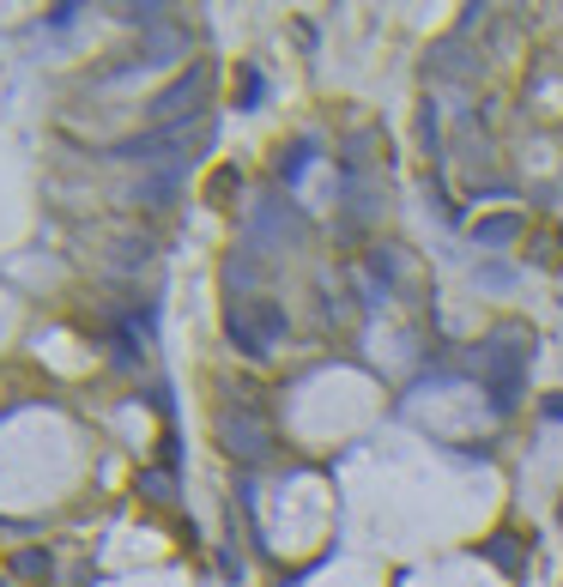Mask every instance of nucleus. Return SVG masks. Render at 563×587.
I'll list each match as a JSON object with an SVG mask.
<instances>
[{
  "label": "nucleus",
  "instance_id": "obj_13",
  "mask_svg": "<svg viewBox=\"0 0 563 587\" xmlns=\"http://www.w3.org/2000/svg\"><path fill=\"white\" fill-rule=\"evenodd\" d=\"M139 491H146V496H158V503H164V496L176 491V479H158V472H146V479H139Z\"/></svg>",
  "mask_w": 563,
  "mask_h": 587
},
{
  "label": "nucleus",
  "instance_id": "obj_9",
  "mask_svg": "<svg viewBox=\"0 0 563 587\" xmlns=\"http://www.w3.org/2000/svg\"><path fill=\"white\" fill-rule=\"evenodd\" d=\"M509 237H515V219H509V212H503V219H484V224H479V242H484V249H497V242H509Z\"/></svg>",
  "mask_w": 563,
  "mask_h": 587
},
{
  "label": "nucleus",
  "instance_id": "obj_4",
  "mask_svg": "<svg viewBox=\"0 0 563 587\" xmlns=\"http://www.w3.org/2000/svg\"><path fill=\"white\" fill-rule=\"evenodd\" d=\"M249 237L261 242V249H291V242H298V207H291V200H261V207L249 212Z\"/></svg>",
  "mask_w": 563,
  "mask_h": 587
},
{
  "label": "nucleus",
  "instance_id": "obj_3",
  "mask_svg": "<svg viewBox=\"0 0 563 587\" xmlns=\"http://www.w3.org/2000/svg\"><path fill=\"white\" fill-rule=\"evenodd\" d=\"M219 442H225L230 461H267V454H273L267 424H261V418H249V412H225L219 418Z\"/></svg>",
  "mask_w": 563,
  "mask_h": 587
},
{
  "label": "nucleus",
  "instance_id": "obj_6",
  "mask_svg": "<svg viewBox=\"0 0 563 587\" xmlns=\"http://www.w3.org/2000/svg\"><path fill=\"white\" fill-rule=\"evenodd\" d=\"M12 576H19V581H49V552H43V545L12 552Z\"/></svg>",
  "mask_w": 563,
  "mask_h": 587
},
{
  "label": "nucleus",
  "instance_id": "obj_11",
  "mask_svg": "<svg viewBox=\"0 0 563 587\" xmlns=\"http://www.w3.org/2000/svg\"><path fill=\"white\" fill-rule=\"evenodd\" d=\"M491 552V564H503V569H521V552H515V539H491L484 545Z\"/></svg>",
  "mask_w": 563,
  "mask_h": 587
},
{
  "label": "nucleus",
  "instance_id": "obj_7",
  "mask_svg": "<svg viewBox=\"0 0 563 587\" xmlns=\"http://www.w3.org/2000/svg\"><path fill=\"white\" fill-rule=\"evenodd\" d=\"M176 0H127V19L134 24H170Z\"/></svg>",
  "mask_w": 563,
  "mask_h": 587
},
{
  "label": "nucleus",
  "instance_id": "obj_14",
  "mask_svg": "<svg viewBox=\"0 0 563 587\" xmlns=\"http://www.w3.org/2000/svg\"><path fill=\"white\" fill-rule=\"evenodd\" d=\"M254 97H261V73H242V97H237V109H249Z\"/></svg>",
  "mask_w": 563,
  "mask_h": 587
},
{
  "label": "nucleus",
  "instance_id": "obj_12",
  "mask_svg": "<svg viewBox=\"0 0 563 587\" xmlns=\"http://www.w3.org/2000/svg\"><path fill=\"white\" fill-rule=\"evenodd\" d=\"M176 195V176H152L146 188H139V200H170Z\"/></svg>",
  "mask_w": 563,
  "mask_h": 587
},
{
  "label": "nucleus",
  "instance_id": "obj_2",
  "mask_svg": "<svg viewBox=\"0 0 563 587\" xmlns=\"http://www.w3.org/2000/svg\"><path fill=\"white\" fill-rule=\"evenodd\" d=\"M200 97H207V67H188L183 80L170 85V92H158V104H152V122H158V127H195Z\"/></svg>",
  "mask_w": 563,
  "mask_h": 587
},
{
  "label": "nucleus",
  "instance_id": "obj_15",
  "mask_svg": "<svg viewBox=\"0 0 563 587\" xmlns=\"http://www.w3.org/2000/svg\"><path fill=\"white\" fill-rule=\"evenodd\" d=\"M540 412H545V424H563V394H552V400H545Z\"/></svg>",
  "mask_w": 563,
  "mask_h": 587
},
{
  "label": "nucleus",
  "instance_id": "obj_10",
  "mask_svg": "<svg viewBox=\"0 0 563 587\" xmlns=\"http://www.w3.org/2000/svg\"><path fill=\"white\" fill-rule=\"evenodd\" d=\"M303 158H315V139H310V146H291L285 158H279V176H285V182H291V176L303 170Z\"/></svg>",
  "mask_w": 563,
  "mask_h": 587
},
{
  "label": "nucleus",
  "instance_id": "obj_5",
  "mask_svg": "<svg viewBox=\"0 0 563 587\" xmlns=\"http://www.w3.org/2000/svg\"><path fill=\"white\" fill-rule=\"evenodd\" d=\"M176 55H188V31L170 19V24H152V31H146L134 67H164V61H176Z\"/></svg>",
  "mask_w": 563,
  "mask_h": 587
},
{
  "label": "nucleus",
  "instance_id": "obj_1",
  "mask_svg": "<svg viewBox=\"0 0 563 587\" xmlns=\"http://www.w3.org/2000/svg\"><path fill=\"white\" fill-rule=\"evenodd\" d=\"M225 334H230V346H237L242 357H267L279 339H285V310L267 303V297L230 303V310H225Z\"/></svg>",
  "mask_w": 563,
  "mask_h": 587
},
{
  "label": "nucleus",
  "instance_id": "obj_8",
  "mask_svg": "<svg viewBox=\"0 0 563 587\" xmlns=\"http://www.w3.org/2000/svg\"><path fill=\"white\" fill-rule=\"evenodd\" d=\"M146 249H152L146 237H127L122 249H115V266H122V273H134V266H146Z\"/></svg>",
  "mask_w": 563,
  "mask_h": 587
}]
</instances>
